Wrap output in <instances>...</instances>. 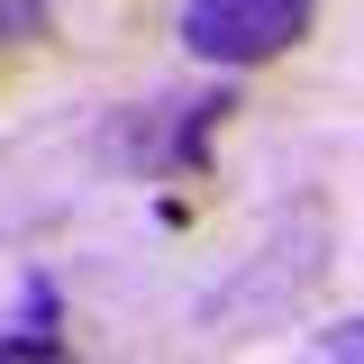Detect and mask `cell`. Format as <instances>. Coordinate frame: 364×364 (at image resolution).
I'll use <instances>...</instances> for the list:
<instances>
[{"mask_svg": "<svg viewBox=\"0 0 364 364\" xmlns=\"http://www.w3.org/2000/svg\"><path fill=\"white\" fill-rule=\"evenodd\" d=\"M318 0H182V46L200 64H273L310 37Z\"/></svg>", "mask_w": 364, "mask_h": 364, "instance_id": "obj_1", "label": "cell"}, {"mask_svg": "<svg viewBox=\"0 0 364 364\" xmlns=\"http://www.w3.org/2000/svg\"><path fill=\"white\" fill-rule=\"evenodd\" d=\"M0 37H46V0H0Z\"/></svg>", "mask_w": 364, "mask_h": 364, "instance_id": "obj_2", "label": "cell"}, {"mask_svg": "<svg viewBox=\"0 0 364 364\" xmlns=\"http://www.w3.org/2000/svg\"><path fill=\"white\" fill-rule=\"evenodd\" d=\"M0 355H55V337H46V328H9V337H0Z\"/></svg>", "mask_w": 364, "mask_h": 364, "instance_id": "obj_3", "label": "cell"}]
</instances>
